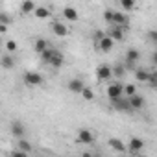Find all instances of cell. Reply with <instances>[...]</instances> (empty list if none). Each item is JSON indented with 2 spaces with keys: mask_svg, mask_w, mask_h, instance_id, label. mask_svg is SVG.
I'll return each instance as SVG.
<instances>
[{
  "mask_svg": "<svg viewBox=\"0 0 157 157\" xmlns=\"http://www.w3.org/2000/svg\"><path fill=\"white\" fill-rule=\"evenodd\" d=\"M22 82H24L28 87H41V85L44 83V78H43L39 72H35V70H28V72H24V76H22Z\"/></svg>",
  "mask_w": 157,
  "mask_h": 157,
  "instance_id": "1",
  "label": "cell"
},
{
  "mask_svg": "<svg viewBox=\"0 0 157 157\" xmlns=\"http://www.w3.org/2000/svg\"><path fill=\"white\" fill-rule=\"evenodd\" d=\"M76 142L78 144H93L94 142V135L91 129H80L76 133Z\"/></svg>",
  "mask_w": 157,
  "mask_h": 157,
  "instance_id": "2",
  "label": "cell"
},
{
  "mask_svg": "<svg viewBox=\"0 0 157 157\" xmlns=\"http://www.w3.org/2000/svg\"><path fill=\"white\" fill-rule=\"evenodd\" d=\"M109 78H113V74H111V65H98L96 67V80L98 82H105V80H109Z\"/></svg>",
  "mask_w": 157,
  "mask_h": 157,
  "instance_id": "3",
  "label": "cell"
},
{
  "mask_svg": "<svg viewBox=\"0 0 157 157\" xmlns=\"http://www.w3.org/2000/svg\"><path fill=\"white\" fill-rule=\"evenodd\" d=\"M144 146H146V142H144L142 139H139V137H131L129 142H128V146H126V150H129V151H133V153H139V151L144 150Z\"/></svg>",
  "mask_w": 157,
  "mask_h": 157,
  "instance_id": "4",
  "label": "cell"
},
{
  "mask_svg": "<svg viewBox=\"0 0 157 157\" xmlns=\"http://www.w3.org/2000/svg\"><path fill=\"white\" fill-rule=\"evenodd\" d=\"M128 104H129V109H133V111H140V109L144 107L146 100H144V96H140V94H133V96L128 98Z\"/></svg>",
  "mask_w": 157,
  "mask_h": 157,
  "instance_id": "5",
  "label": "cell"
},
{
  "mask_svg": "<svg viewBox=\"0 0 157 157\" xmlns=\"http://www.w3.org/2000/svg\"><path fill=\"white\" fill-rule=\"evenodd\" d=\"M83 87H85V83H83V80H80V78H74V80H70L67 83V89L70 93H74V94H80L83 91Z\"/></svg>",
  "mask_w": 157,
  "mask_h": 157,
  "instance_id": "6",
  "label": "cell"
},
{
  "mask_svg": "<svg viewBox=\"0 0 157 157\" xmlns=\"http://www.w3.org/2000/svg\"><path fill=\"white\" fill-rule=\"evenodd\" d=\"M113 46H115V43H113V39H111V37H107V35L96 43V48H98L100 52H104V54H109V52L113 50Z\"/></svg>",
  "mask_w": 157,
  "mask_h": 157,
  "instance_id": "7",
  "label": "cell"
},
{
  "mask_svg": "<svg viewBox=\"0 0 157 157\" xmlns=\"http://www.w3.org/2000/svg\"><path fill=\"white\" fill-rule=\"evenodd\" d=\"M122 96L124 94H122V85L120 83H111L107 87V98H109V102L117 100V98H122Z\"/></svg>",
  "mask_w": 157,
  "mask_h": 157,
  "instance_id": "8",
  "label": "cell"
},
{
  "mask_svg": "<svg viewBox=\"0 0 157 157\" xmlns=\"http://www.w3.org/2000/svg\"><path fill=\"white\" fill-rule=\"evenodd\" d=\"M52 32H54V35H57V37H68V35H70L68 26H65L63 22H52Z\"/></svg>",
  "mask_w": 157,
  "mask_h": 157,
  "instance_id": "9",
  "label": "cell"
},
{
  "mask_svg": "<svg viewBox=\"0 0 157 157\" xmlns=\"http://www.w3.org/2000/svg\"><path fill=\"white\" fill-rule=\"evenodd\" d=\"M24 133H26V126L22 122H19V120H13L11 122V135L17 137V139H22Z\"/></svg>",
  "mask_w": 157,
  "mask_h": 157,
  "instance_id": "10",
  "label": "cell"
},
{
  "mask_svg": "<svg viewBox=\"0 0 157 157\" xmlns=\"http://www.w3.org/2000/svg\"><path fill=\"white\" fill-rule=\"evenodd\" d=\"M139 59H140V52H139L137 48H128V52H126V63H128V67L135 65ZM128 67H126V68H128Z\"/></svg>",
  "mask_w": 157,
  "mask_h": 157,
  "instance_id": "11",
  "label": "cell"
},
{
  "mask_svg": "<svg viewBox=\"0 0 157 157\" xmlns=\"http://www.w3.org/2000/svg\"><path fill=\"white\" fill-rule=\"evenodd\" d=\"M63 17H65L67 21H70V22H76L78 19H80V13H78L72 6H65V8H63Z\"/></svg>",
  "mask_w": 157,
  "mask_h": 157,
  "instance_id": "12",
  "label": "cell"
},
{
  "mask_svg": "<svg viewBox=\"0 0 157 157\" xmlns=\"http://www.w3.org/2000/svg\"><path fill=\"white\" fill-rule=\"evenodd\" d=\"M63 63H65V56H63V54H61L59 50H56L48 65H50L52 68H59V67H63Z\"/></svg>",
  "mask_w": 157,
  "mask_h": 157,
  "instance_id": "13",
  "label": "cell"
},
{
  "mask_svg": "<svg viewBox=\"0 0 157 157\" xmlns=\"http://www.w3.org/2000/svg\"><path fill=\"white\" fill-rule=\"evenodd\" d=\"M105 35H107V37H111V39H113V43H117V41H122V39H124V32H122L118 26H111V30H109Z\"/></svg>",
  "mask_w": 157,
  "mask_h": 157,
  "instance_id": "14",
  "label": "cell"
},
{
  "mask_svg": "<svg viewBox=\"0 0 157 157\" xmlns=\"http://www.w3.org/2000/svg\"><path fill=\"white\" fill-rule=\"evenodd\" d=\"M111 105L118 111H129V104H128V98H117V100H111Z\"/></svg>",
  "mask_w": 157,
  "mask_h": 157,
  "instance_id": "15",
  "label": "cell"
},
{
  "mask_svg": "<svg viewBox=\"0 0 157 157\" xmlns=\"http://www.w3.org/2000/svg\"><path fill=\"white\" fill-rule=\"evenodd\" d=\"M150 76H151V72L146 70V68H137L135 70V78H137V82H140V83H148Z\"/></svg>",
  "mask_w": 157,
  "mask_h": 157,
  "instance_id": "16",
  "label": "cell"
},
{
  "mask_svg": "<svg viewBox=\"0 0 157 157\" xmlns=\"http://www.w3.org/2000/svg\"><path fill=\"white\" fill-rule=\"evenodd\" d=\"M50 15H52V11L46 6H37L35 11H33V17H37V19H48Z\"/></svg>",
  "mask_w": 157,
  "mask_h": 157,
  "instance_id": "17",
  "label": "cell"
},
{
  "mask_svg": "<svg viewBox=\"0 0 157 157\" xmlns=\"http://www.w3.org/2000/svg\"><path fill=\"white\" fill-rule=\"evenodd\" d=\"M109 146H111L115 151H118V153L126 151V144H124L120 139H117V137H111V139H109Z\"/></svg>",
  "mask_w": 157,
  "mask_h": 157,
  "instance_id": "18",
  "label": "cell"
},
{
  "mask_svg": "<svg viewBox=\"0 0 157 157\" xmlns=\"http://www.w3.org/2000/svg\"><path fill=\"white\" fill-rule=\"evenodd\" d=\"M0 67H2V68H6V70H11V68L15 67V59H13L10 54H6V56H2V57H0Z\"/></svg>",
  "mask_w": 157,
  "mask_h": 157,
  "instance_id": "19",
  "label": "cell"
},
{
  "mask_svg": "<svg viewBox=\"0 0 157 157\" xmlns=\"http://www.w3.org/2000/svg\"><path fill=\"white\" fill-rule=\"evenodd\" d=\"M48 46H50V43H48L46 39H37V41H35V44H33V50H35V54H39V56H41Z\"/></svg>",
  "mask_w": 157,
  "mask_h": 157,
  "instance_id": "20",
  "label": "cell"
},
{
  "mask_svg": "<svg viewBox=\"0 0 157 157\" xmlns=\"http://www.w3.org/2000/svg\"><path fill=\"white\" fill-rule=\"evenodd\" d=\"M122 94H124L126 98H129V96L137 94V85H135V83H128V85H122Z\"/></svg>",
  "mask_w": 157,
  "mask_h": 157,
  "instance_id": "21",
  "label": "cell"
},
{
  "mask_svg": "<svg viewBox=\"0 0 157 157\" xmlns=\"http://www.w3.org/2000/svg\"><path fill=\"white\" fill-rule=\"evenodd\" d=\"M120 8H122V13H129L131 10H135V0H120Z\"/></svg>",
  "mask_w": 157,
  "mask_h": 157,
  "instance_id": "22",
  "label": "cell"
},
{
  "mask_svg": "<svg viewBox=\"0 0 157 157\" xmlns=\"http://www.w3.org/2000/svg\"><path fill=\"white\" fill-rule=\"evenodd\" d=\"M35 8H37V4H35V2H30V0H28V2H22V4H21V11H22L24 15L33 13V11H35Z\"/></svg>",
  "mask_w": 157,
  "mask_h": 157,
  "instance_id": "23",
  "label": "cell"
},
{
  "mask_svg": "<svg viewBox=\"0 0 157 157\" xmlns=\"http://www.w3.org/2000/svg\"><path fill=\"white\" fill-rule=\"evenodd\" d=\"M54 52H56V48H52V46H48L43 54H41V61L44 63V65H48L50 63V59H52V56H54Z\"/></svg>",
  "mask_w": 157,
  "mask_h": 157,
  "instance_id": "24",
  "label": "cell"
},
{
  "mask_svg": "<svg viewBox=\"0 0 157 157\" xmlns=\"http://www.w3.org/2000/svg\"><path fill=\"white\" fill-rule=\"evenodd\" d=\"M4 48H6V52L11 56V54L19 48V44H17V41H15V39H8V41L4 43Z\"/></svg>",
  "mask_w": 157,
  "mask_h": 157,
  "instance_id": "25",
  "label": "cell"
},
{
  "mask_svg": "<svg viewBox=\"0 0 157 157\" xmlns=\"http://www.w3.org/2000/svg\"><path fill=\"white\" fill-rule=\"evenodd\" d=\"M126 70H128V68H126L124 65H115V67H111V74L117 76V78H122V76L126 74Z\"/></svg>",
  "mask_w": 157,
  "mask_h": 157,
  "instance_id": "26",
  "label": "cell"
},
{
  "mask_svg": "<svg viewBox=\"0 0 157 157\" xmlns=\"http://www.w3.org/2000/svg\"><path fill=\"white\" fill-rule=\"evenodd\" d=\"M80 94H82V96H83V100H87V102H91V100H94V91H93L91 87H87V85L83 87V91H82Z\"/></svg>",
  "mask_w": 157,
  "mask_h": 157,
  "instance_id": "27",
  "label": "cell"
},
{
  "mask_svg": "<svg viewBox=\"0 0 157 157\" xmlns=\"http://www.w3.org/2000/svg\"><path fill=\"white\" fill-rule=\"evenodd\" d=\"M19 151H24V153H30L32 151V144L24 139H19Z\"/></svg>",
  "mask_w": 157,
  "mask_h": 157,
  "instance_id": "28",
  "label": "cell"
},
{
  "mask_svg": "<svg viewBox=\"0 0 157 157\" xmlns=\"http://www.w3.org/2000/svg\"><path fill=\"white\" fill-rule=\"evenodd\" d=\"M13 19L8 15V13H0V24H4V26H11Z\"/></svg>",
  "mask_w": 157,
  "mask_h": 157,
  "instance_id": "29",
  "label": "cell"
},
{
  "mask_svg": "<svg viewBox=\"0 0 157 157\" xmlns=\"http://www.w3.org/2000/svg\"><path fill=\"white\" fill-rule=\"evenodd\" d=\"M10 157H30L28 153H24V151H19V150H15V151H11V155Z\"/></svg>",
  "mask_w": 157,
  "mask_h": 157,
  "instance_id": "30",
  "label": "cell"
},
{
  "mask_svg": "<svg viewBox=\"0 0 157 157\" xmlns=\"http://www.w3.org/2000/svg\"><path fill=\"white\" fill-rule=\"evenodd\" d=\"M104 37H105V33H104L102 30H98V32H94V41H96V43H98L100 39H104Z\"/></svg>",
  "mask_w": 157,
  "mask_h": 157,
  "instance_id": "31",
  "label": "cell"
},
{
  "mask_svg": "<svg viewBox=\"0 0 157 157\" xmlns=\"http://www.w3.org/2000/svg\"><path fill=\"white\" fill-rule=\"evenodd\" d=\"M148 37L155 43V41H157V32H155V30H150V32H148Z\"/></svg>",
  "mask_w": 157,
  "mask_h": 157,
  "instance_id": "32",
  "label": "cell"
},
{
  "mask_svg": "<svg viewBox=\"0 0 157 157\" xmlns=\"http://www.w3.org/2000/svg\"><path fill=\"white\" fill-rule=\"evenodd\" d=\"M8 30H10V26H4V24H0V33H8Z\"/></svg>",
  "mask_w": 157,
  "mask_h": 157,
  "instance_id": "33",
  "label": "cell"
},
{
  "mask_svg": "<svg viewBox=\"0 0 157 157\" xmlns=\"http://www.w3.org/2000/svg\"><path fill=\"white\" fill-rule=\"evenodd\" d=\"M82 157H93V155H91V153H87V151H85V153H82Z\"/></svg>",
  "mask_w": 157,
  "mask_h": 157,
  "instance_id": "34",
  "label": "cell"
},
{
  "mask_svg": "<svg viewBox=\"0 0 157 157\" xmlns=\"http://www.w3.org/2000/svg\"><path fill=\"white\" fill-rule=\"evenodd\" d=\"M93 157H102V155H93Z\"/></svg>",
  "mask_w": 157,
  "mask_h": 157,
  "instance_id": "35",
  "label": "cell"
}]
</instances>
